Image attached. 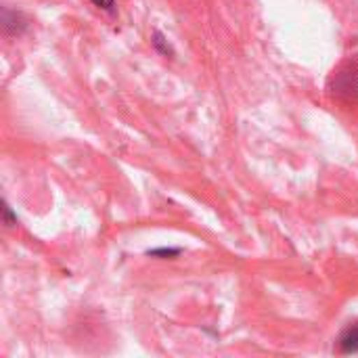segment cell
Returning <instances> with one entry per match:
<instances>
[{
	"mask_svg": "<svg viewBox=\"0 0 358 358\" xmlns=\"http://www.w3.org/2000/svg\"><path fill=\"white\" fill-rule=\"evenodd\" d=\"M2 218H4V224L6 227H15L17 224V216L13 214V210H10V206L6 201L2 203Z\"/></svg>",
	"mask_w": 358,
	"mask_h": 358,
	"instance_id": "277c9868",
	"label": "cell"
},
{
	"mask_svg": "<svg viewBox=\"0 0 358 358\" xmlns=\"http://www.w3.org/2000/svg\"><path fill=\"white\" fill-rule=\"evenodd\" d=\"M338 344H340V352L342 355H355V352H358V325L348 327L340 336Z\"/></svg>",
	"mask_w": 358,
	"mask_h": 358,
	"instance_id": "6da1fadb",
	"label": "cell"
},
{
	"mask_svg": "<svg viewBox=\"0 0 358 358\" xmlns=\"http://www.w3.org/2000/svg\"><path fill=\"white\" fill-rule=\"evenodd\" d=\"M147 254L153 258H176L180 254V248H157V250H149Z\"/></svg>",
	"mask_w": 358,
	"mask_h": 358,
	"instance_id": "3957f363",
	"label": "cell"
},
{
	"mask_svg": "<svg viewBox=\"0 0 358 358\" xmlns=\"http://www.w3.org/2000/svg\"><path fill=\"white\" fill-rule=\"evenodd\" d=\"M92 2L103 10H113V6H115V0H92Z\"/></svg>",
	"mask_w": 358,
	"mask_h": 358,
	"instance_id": "5b68a950",
	"label": "cell"
},
{
	"mask_svg": "<svg viewBox=\"0 0 358 358\" xmlns=\"http://www.w3.org/2000/svg\"><path fill=\"white\" fill-rule=\"evenodd\" d=\"M151 42H153V46H155L164 57H172V55H174V50H172V46H170V42H168V38H166L159 29H155V31L151 34Z\"/></svg>",
	"mask_w": 358,
	"mask_h": 358,
	"instance_id": "7a4b0ae2",
	"label": "cell"
}]
</instances>
